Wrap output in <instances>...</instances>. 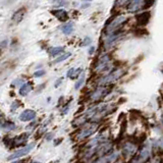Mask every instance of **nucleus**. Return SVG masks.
<instances>
[{"instance_id":"4468645a","label":"nucleus","mask_w":163,"mask_h":163,"mask_svg":"<svg viewBox=\"0 0 163 163\" xmlns=\"http://www.w3.org/2000/svg\"><path fill=\"white\" fill-rule=\"evenodd\" d=\"M81 73H82V68H77V69L71 68L67 71V74H66V76L68 77H71V79H74V77H77Z\"/></svg>"},{"instance_id":"ddd939ff","label":"nucleus","mask_w":163,"mask_h":163,"mask_svg":"<svg viewBox=\"0 0 163 163\" xmlns=\"http://www.w3.org/2000/svg\"><path fill=\"white\" fill-rule=\"evenodd\" d=\"M156 0H143V4H142V9L143 10H148L150 9L154 5Z\"/></svg>"},{"instance_id":"b1692460","label":"nucleus","mask_w":163,"mask_h":163,"mask_svg":"<svg viewBox=\"0 0 163 163\" xmlns=\"http://www.w3.org/2000/svg\"><path fill=\"white\" fill-rule=\"evenodd\" d=\"M43 74H45V71H36V73L34 74V76L38 77H42Z\"/></svg>"},{"instance_id":"f8f14e48","label":"nucleus","mask_w":163,"mask_h":163,"mask_svg":"<svg viewBox=\"0 0 163 163\" xmlns=\"http://www.w3.org/2000/svg\"><path fill=\"white\" fill-rule=\"evenodd\" d=\"M61 31H62V33L65 35H71L74 32V24L67 23L66 25L61 27Z\"/></svg>"},{"instance_id":"6ab92c4d","label":"nucleus","mask_w":163,"mask_h":163,"mask_svg":"<svg viewBox=\"0 0 163 163\" xmlns=\"http://www.w3.org/2000/svg\"><path fill=\"white\" fill-rule=\"evenodd\" d=\"M84 82H85V74H82L81 77H80V80L77 82V84H76V86H74V88H76L77 90H79L80 88L82 87V85L84 84Z\"/></svg>"},{"instance_id":"9d476101","label":"nucleus","mask_w":163,"mask_h":163,"mask_svg":"<svg viewBox=\"0 0 163 163\" xmlns=\"http://www.w3.org/2000/svg\"><path fill=\"white\" fill-rule=\"evenodd\" d=\"M95 130H96V127H95V125H93V127H87V129H85V130L81 133V135H80V139H84V138L89 137V136L92 135V133H94Z\"/></svg>"},{"instance_id":"5701e85b","label":"nucleus","mask_w":163,"mask_h":163,"mask_svg":"<svg viewBox=\"0 0 163 163\" xmlns=\"http://www.w3.org/2000/svg\"><path fill=\"white\" fill-rule=\"evenodd\" d=\"M91 39L89 38V37H87L86 39L84 40V41H83V46H87V45H90V43H91Z\"/></svg>"},{"instance_id":"c756f323","label":"nucleus","mask_w":163,"mask_h":163,"mask_svg":"<svg viewBox=\"0 0 163 163\" xmlns=\"http://www.w3.org/2000/svg\"><path fill=\"white\" fill-rule=\"evenodd\" d=\"M33 163H40V162H33Z\"/></svg>"},{"instance_id":"39448f33","label":"nucleus","mask_w":163,"mask_h":163,"mask_svg":"<svg viewBox=\"0 0 163 163\" xmlns=\"http://www.w3.org/2000/svg\"><path fill=\"white\" fill-rule=\"evenodd\" d=\"M108 66H109V56L104 55L100 58L96 69H97V71H104L108 68Z\"/></svg>"},{"instance_id":"a211bd4d","label":"nucleus","mask_w":163,"mask_h":163,"mask_svg":"<svg viewBox=\"0 0 163 163\" xmlns=\"http://www.w3.org/2000/svg\"><path fill=\"white\" fill-rule=\"evenodd\" d=\"M148 34V32H147L145 29L144 28H139L137 29V30L135 31V36H138V37H142V36H144V35H147Z\"/></svg>"},{"instance_id":"f257e3e1","label":"nucleus","mask_w":163,"mask_h":163,"mask_svg":"<svg viewBox=\"0 0 163 163\" xmlns=\"http://www.w3.org/2000/svg\"><path fill=\"white\" fill-rule=\"evenodd\" d=\"M151 18V12L149 10H144L136 17V22L139 27H145L149 24Z\"/></svg>"},{"instance_id":"f3484780","label":"nucleus","mask_w":163,"mask_h":163,"mask_svg":"<svg viewBox=\"0 0 163 163\" xmlns=\"http://www.w3.org/2000/svg\"><path fill=\"white\" fill-rule=\"evenodd\" d=\"M52 3L55 6H65L67 5V0H52Z\"/></svg>"},{"instance_id":"1a4fd4ad","label":"nucleus","mask_w":163,"mask_h":163,"mask_svg":"<svg viewBox=\"0 0 163 163\" xmlns=\"http://www.w3.org/2000/svg\"><path fill=\"white\" fill-rule=\"evenodd\" d=\"M26 14V9L25 8H20V10H17L14 14L12 15V20L14 23H20L23 20L24 17Z\"/></svg>"},{"instance_id":"4be33fe9","label":"nucleus","mask_w":163,"mask_h":163,"mask_svg":"<svg viewBox=\"0 0 163 163\" xmlns=\"http://www.w3.org/2000/svg\"><path fill=\"white\" fill-rule=\"evenodd\" d=\"M148 156H149V150H148V149H144L143 152H142V155H141L142 159L145 160Z\"/></svg>"},{"instance_id":"f03ea898","label":"nucleus","mask_w":163,"mask_h":163,"mask_svg":"<svg viewBox=\"0 0 163 163\" xmlns=\"http://www.w3.org/2000/svg\"><path fill=\"white\" fill-rule=\"evenodd\" d=\"M125 20H127V17H124V15H120V17H117L116 18H114L110 25L107 27V32L108 33H113V32H115L116 29H118Z\"/></svg>"},{"instance_id":"0eeeda50","label":"nucleus","mask_w":163,"mask_h":163,"mask_svg":"<svg viewBox=\"0 0 163 163\" xmlns=\"http://www.w3.org/2000/svg\"><path fill=\"white\" fill-rule=\"evenodd\" d=\"M35 116H36V112L34 110H31V109H28V110H25L20 114V119L22 121H29V120L34 119Z\"/></svg>"},{"instance_id":"2eb2a0df","label":"nucleus","mask_w":163,"mask_h":163,"mask_svg":"<svg viewBox=\"0 0 163 163\" xmlns=\"http://www.w3.org/2000/svg\"><path fill=\"white\" fill-rule=\"evenodd\" d=\"M28 138H29V133H23L22 136H20V138H17L15 140V144L17 145H23V144H25L27 142Z\"/></svg>"},{"instance_id":"20e7f679","label":"nucleus","mask_w":163,"mask_h":163,"mask_svg":"<svg viewBox=\"0 0 163 163\" xmlns=\"http://www.w3.org/2000/svg\"><path fill=\"white\" fill-rule=\"evenodd\" d=\"M34 146H35V144H31V145H28L27 147H25V148H23V149H20V150H18L17 152H15V153L12 154L11 156H9L8 159H9V160H12V159L20 158V157H22V156H25V155L28 154L29 152H30L32 149L34 148Z\"/></svg>"},{"instance_id":"9b49d317","label":"nucleus","mask_w":163,"mask_h":163,"mask_svg":"<svg viewBox=\"0 0 163 163\" xmlns=\"http://www.w3.org/2000/svg\"><path fill=\"white\" fill-rule=\"evenodd\" d=\"M31 90H32L31 83H27V84H24L22 88L20 89V94L22 96H26L31 92Z\"/></svg>"},{"instance_id":"cd10ccee","label":"nucleus","mask_w":163,"mask_h":163,"mask_svg":"<svg viewBox=\"0 0 163 163\" xmlns=\"http://www.w3.org/2000/svg\"><path fill=\"white\" fill-rule=\"evenodd\" d=\"M160 146H161V147H162V148H163V140L161 141V144H160Z\"/></svg>"},{"instance_id":"c85d7f7f","label":"nucleus","mask_w":163,"mask_h":163,"mask_svg":"<svg viewBox=\"0 0 163 163\" xmlns=\"http://www.w3.org/2000/svg\"><path fill=\"white\" fill-rule=\"evenodd\" d=\"M14 163H25V161H20V162H14Z\"/></svg>"},{"instance_id":"6e6552de","label":"nucleus","mask_w":163,"mask_h":163,"mask_svg":"<svg viewBox=\"0 0 163 163\" xmlns=\"http://www.w3.org/2000/svg\"><path fill=\"white\" fill-rule=\"evenodd\" d=\"M53 14L55 15L56 17L58 18V20H60L61 22H65V20H67L68 18V15H67V12L65 11V10L63 9H57V10H53L52 11Z\"/></svg>"},{"instance_id":"a878e982","label":"nucleus","mask_w":163,"mask_h":163,"mask_svg":"<svg viewBox=\"0 0 163 163\" xmlns=\"http://www.w3.org/2000/svg\"><path fill=\"white\" fill-rule=\"evenodd\" d=\"M88 6H89V3H88V4H83L82 5V8H85V7H88Z\"/></svg>"},{"instance_id":"bb28decb","label":"nucleus","mask_w":163,"mask_h":163,"mask_svg":"<svg viewBox=\"0 0 163 163\" xmlns=\"http://www.w3.org/2000/svg\"><path fill=\"white\" fill-rule=\"evenodd\" d=\"M93 52H94V48H91L90 51H89V53H90V54H92Z\"/></svg>"},{"instance_id":"393cba45","label":"nucleus","mask_w":163,"mask_h":163,"mask_svg":"<svg viewBox=\"0 0 163 163\" xmlns=\"http://www.w3.org/2000/svg\"><path fill=\"white\" fill-rule=\"evenodd\" d=\"M107 158H102V159H100V160H98V161H96L95 163H107Z\"/></svg>"},{"instance_id":"412c9836","label":"nucleus","mask_w":163,"mask_h":163,"mask_svg":"<svg viewBox=\"0 0 163 163\" xmlns=\"http://www.w3.org/2000/svg\"><path fill=\"white\" fill-rule=\"evenodd\" d=\"M103 94V89L101 88V89H99L98 91H96L94 93V95H93V99H98L99 97H101Z\"/></svg>"},{"instance_id":"423d86ee","label":"nucleus","mask_w":163,"mask_h":163,"mask_svg":"<svg viewBox=\"0 0 163 163\" xmlns=\"http://www.w3.org/2000/svg\"><path fill=\"white\" fill-rule=\"evenodd\" d=\"M129 2L127 5V9L130 12H135L142 8V4H143V0H125Z\"/></svg>"},{"instance_id":"7ed1b4c3","label":"nucleus","mask_w":163,"mask_h":163,"mask_svg":"<svg viewBox=\"0 0 163 163\" xmlns=\"http://www.w3.org/2000/svg\"><path fill=\"white\" fill-rule=\"evenodd\" d=\"M124 74V71L122 69H116V71H114L113 73L109 74L108 76H106L102 81L100 82V84H108V83H112L114 81H116V80H118L120 77Z\"/></svg>"},{"instance_id":"aec40b11","label":"nucleus","mask_w":163,"mask_h":163,"mask_svg":"<svg viewBox=\"0 0 163 163\" xmlns=\"http://www.w3.org/2000/svg\"><path fill=\"white\" fill-rule=\"evenodd\" d=\"M71 56V53H65V54H63V55H61L60 57H58L57 59H56L54 61V63H58V62H61V61H63V60H65V59H67V58Z\"/></svg>"},{"instance_id":"dca6fc26","label":"nucleus","mask_w":163,"mask_h":163,"mask_svg":"<svg viewBox=\"0 0 163 163\" xmlns=\"http://www.w3.org/2000/svg\"><path fill=\"white\" fill-rule=\"evenodd\" d=\"M63 50H64L63 47H53L49 50V53L51 56H55V55H58V54H60V53H62Z\"/></svg>"}]
</instances>
